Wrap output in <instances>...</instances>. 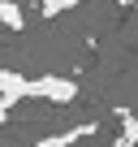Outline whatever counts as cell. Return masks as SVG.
<instances>
[{"label": "cell", "mask_w": 138, "mask_h": 147, "mask_svg": "<svg viewBox=\"0 0 138 147\" xmlns=\"http://www.w3.org/2000/svg\"><path fill=\"white\" fill-rule=\"evenodd\" d=\"M26 100L74 104V100H78V82L65 78V74H39V78H26Z\"/></svg>", "instance_id": "cell-1"}, {"label": "cell", "mask_w": 138, "mask_h": 147, "mask_svg": "<svg viewBox=\"0 0 138 147\" xmlns=\"http://www.w3.org/2000/svg\"><path fill=\"white\" fill-rule=\"evenodd\" d=\"M99 125L95 121H82V125H69V130H56V134H43L35 147H74V143H82V138H91Z\"/></svg>", "instance_id": "cell-2"}, {"label": "cell", "mask_w": 138, "mask_h": 147, "mask_svg": "<svg viewBox=\"0 0 138 147\" xmlns=\"http://www.w3.org/2000/svg\"><path fill=\"white\" fill-rule=\"evenodd\" d=\"M0 26H5V30H22L26 26V13L13 5V0H0Z\"/></svg>", "instance_id": "cell-3"}, {"label": "cell", "mask_w": 138, "mask_h": 147, "mask_svg": "<svg viewBox=\"0 0 138 147\" xmlns=\"http://www.w3.org/2000/svg\"><path fill=\"white\" fill-rule=\"evenodd\" d=\"M82 0H43V13L48 18H56V13H65V9H78Z\"/></svg>", "instance_id": "cell-4"}]
</instances>
